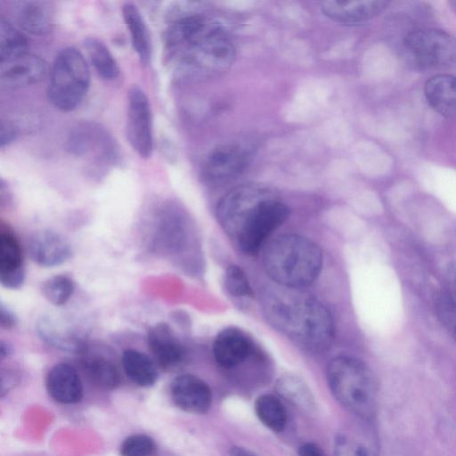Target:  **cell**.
<instances>
[{
  "label": "cell",
  "mask_w": 456,
  "mask_h": 456,
  "mask_svg": "<svg viewBox=\"0 0 456 456\" xmlns=\"http://www.w3.org/2000/svg\"><path fill=\"white\" fill-rule=\"evenodd\" d=\"M15 18L19 26L32 35L43 36L52 29L53 12L48 2L20 1L16 3Z\"/></svg>",
  "instance_id": "cell-20"
},
{
  "label": "cell",
  "mask_w": 456,
  "mask_h": 456,
  "mask_svg": "<svg viewBox=\"0 0 456 456\" xmlns=\"http://www.w3.org/2000/svg\"><path fill=\"white\" fill-rule=\"evenodd\" d=\"M265 296V310L272 322L305 348L320 352L331 343L330 313L314 297L300 289L281 287Z\"/></svg>",
  "instance_id": "cell-2"
},
{
  "label": "cell",
  "mask_w": 456,
  "mask_h": 456,
  "mask_svg": "<svg viewBox=\"0 0 456 456\" xmlns=\"http://www.w3.org/2000/svg\"><path fill=\"white\" fill-rule=\"evenodd\" d=\"M69 150L79 156L88 155L94 160L113 161L116 157L111 138L100 126L84 123L76 126L68 142Z\"/></svg>",
  "instance_id": "cell-11"
},
{
  "label": "cell",
  "mask_w": 456,
  "mask_h": 456,
  "mask_svg": "<svg viewBox=\"0 0 456 456\" xmlns=\"http://www.w3.org/2000/svg\"><path fill=\"white\" fill-rule=\"evenodd\" d=\"M74 292V283L65 275H55L46 280L42 286V294L52 305H65Z\"/></svg>",
  "instance_id": "cell-30"
},
{
  "label": "cell",
  "mask_w": 456,
  "mask_h": 456,
  "mask_svg": "<svg viewBox=\"0 0 456 456\" xmlns=\"http://www.w3.org/2000/svg\"><path fill=\"white\" fill-rule=\"evenodd\" d=\"M251 352V340L243 331L233 327L220 331L213 344L216 362L227 369L242 363Z\"/></svg>",
  "instance_id": "cell-17"
},
{
  "label": "cell",
  "mask_w": 456,
  "mask_h": 456,
  "mask_svg": "<svg viewBox=\"0 0 456 456\" xmlns=\"http://www.w3.org/2000/svg\"><path fill=\"white\" fill-rule=\"evenodd\" d=\"M49 395L62 404L78 403L83 397V384L77 370L68 363L53 366L45 379Z\"/></svg>",
  "instance_id": "cell-16"
},
{
  "label": "cell",
  "mask_w": 456,
  "mask_h": 456,
  "mask_svg": "<svg viewBox=\"0 0 456 456\" xmlns=\"http://www.w3.org/2000/svg\"><path fill=\"white\" fill-rule=\"evenodd\" d=\"M435 311L443 325L456 336V305L441 290L435 296Z\"/></svg>",
  "instance_id": "cell-33"
},
{
  "label": "cell",
  "mask_w": 456,
  "mask_h": 456,
  "mask_svg": "<svg viewBox=\"0 0 456 456\" xmlns=\"http://www.w3.org/2000/svg\"><path fill=\"white\" fill-rule=\"evenodd\" d=\"M17 323V318L14 314L3 304L0 308V324L4 329H11Z\"/></svg>",
  "instance_id": "cell-36"
},
{
  "label": "cell",
  "mask_w": 456,
  "mask_h": 456,
  "mask_svg": "<svg viewBox=\"0 0 456 456\" xmlns=\"http://www.w3.org/2000/svg\"><path fill=\"white\" fill-rule=\"evenodd\" d=\"M224 284L229 293L234 297H251L252 289L243 270L231 265L225 271Z\"/></svg>",
  "instance_id": "cell-32"
},
{
  "label": "cell",
  "mask_w": 456,
  "mask_h": 456,
  "mask_svg": "<svg viewBox=\"0 0 456 456\" xmlns=\"http://www.w3.org/2000/svg\"><path fill=\"white\" fill-rule=\"evenodd\" d=\"M249 158V151L240 143L218 146L209 153L204 163V178L211 183L228 182L243 172Z\"/></svg>",
  "instance_id": "cell-9"
},
{
  "label": "cell",
  "mask_w": 456,
  "mask_h": 456,
  "mask_svg": "<svg viewBox=\"0 0 456 456\" xmlns=\"http://www.w3.org/2000/svg\"><path fill=\"white\" fill-rule=\"evenodd\" d=\"M170 396L176 407L193 414L208 412L212 403V392L208 385L192 374L175 377L170 385Z\"/></svg>",
  "instance_id": "cell-12"
},
{
  "label": "cell",
  "mask_w": 456,
  "mask_h": 456,
  "mask_svg": "<svg viewBox=\"0 0 456 456\" xmlns=\"http://www.w3.org/2000/svg\"><path fill=\"white\" fill-rule=\"evenodd\" d=\"M184 219L178 209L172 205H165L156 219L154 247L161 253L175 254L183 247L186 240Z\"/></svg>",
  "instance_id": "cell-14"
},
{
  "label": "cell",
  "mask_w": 456,
  "mask_h": 456,
  "mask_svg": "<svg viewBox=\"0 0 456 456\" xmlns=\"http://www.w3.org/2000/svg\"><path fill=\"white\" fill-rule=\"evenodd\" d=\"M442 291L456 305V267L449 270Z\"/></svg>",
  "instance_id": "cell-34"
},
{
  "label": "cell",
  "mask_w": 456,
  "mask_h": 456,
  "mask_svg": "<svg viewBox=\"0 0 456 456\" xmlns=\"http://www.w3.org/2000/svg\"><path fill=\"white\" fill-rule=\"evenodd\" d=\"M25 280L22 252L15 235L9 230L0 232V281L7 289H20Z\"/></svg>",
  "instance_id": "cell-19"
},
{
  "label": "cell",
  "mask_w": 456,
  "mask_h": 456,
  "mask_svg": "<svg viewBox=\"0 0 456 456\" xmlns=\"http://www.w3.org/2000/svg\"><path fill=\"white\" fill-rule=\"evenodd\" d=\"M17 378L12 373H2L1 376V397H4L16 384Z\"/></svg>",
  "instance_id": "cell-38"
},
{
  "label": "cell",
  "mask_w": 456,
  "mask_h": 456,
  "mask_svg": "<svg viewBox=\"0 0 456 456\" xmlns=\"http://www.w3.org/2000/svg\"><path fill=\"white\" fill-rule=\"evenodd\" d=\"M335 456H378L373 442L366 436L343 431L336 436L334 442Z\"/></svg>",
  "instance_id": "cell-28"
},
{
  "label": "cell",
  "mask_w": 456,
  "mask_h": 456,
  "mask_svg": "<svg viewBox=\"0 0 456 456\" xmlns=\"http://www.w3.org/2000/svg\"><path fill=\"white\" fill-rule=\"evenodd\" d=\"M50 72L48 63L29 53L0 61V86L4 89H18L42 81Z\"/></svg>",
  "instance_id": "cell-10"
},
{
  "label": "cell",
  "mask_w": 456,
  "mask_h": 456,
  "mask_svg": "<svg viewBox=\"0 0 456 456\" xmlns=\"http://www.w3.org/2000/svg\"><path fill=\"white\" fill-rule=\"evenodd\" d=\"M147 340L152 354L163 369H175L183 362L185 350L167 323L153 325L148 331Z\"/></svg>",
  "instance_id": "cell-15"
},
{
  "label": "cell",
  "mask_w": 456,
  "mask_h": 456,
  "mask_svg": "<svg viewBox=\"0 0 456 456\" xmlns=\"http://www.w3.org/2000/svg\"><path fill=\"white\" fill-rule=\"evenodd\" d=\"M275 388L280 396L295 407L306 411L314 410L315 403L311 390L297 375L287 373L281 376Z\"/></svg>",
  "instance_id": "cell-24"
},
{
  "label": "cell",
  "mask_w": 456,
  "mask_h": 456,
  "mask_svg": "<svg viewBox=\"0 0 456 456\" xmlns=\"http://www.w3.org/2000/svg\"><path fill=\"white\" fill-rule=\"evenodd\" d=\"M263 260L266 273L278 286L301 289L318 277L322 254L311 240L290 233L270 241Z\"/></svg>",
  "instance_id": "cell-3"
},
{
  "label": "cell",
  "mask_w": 456,
  "mask_h": 456,
  "mask_svg": "<svg viewBox=\"0 0 456 456\" xmlns=\"http://www.w3.org/2000/svg\"><path fill=\"white\" fill-rule=\"evenodd\" d=\"M424 93L429 105L441 115L456 117V77L438 74L425 84Z\"/></svg>",
  "instance_id": "cell-21"
},
{
  "label": "cell",
  "mask_w": 456,
  "mask_h": 456,
  "mask_svg": "<svg viewBox=\"0 0 456 456\" xmlns=\"http://www.w3.org/2000/svg\"><path fill=\"white\" fill-rule=\"evenodd\" d=\"M329 387L346 410L362 419H371L377 411L378 387L370 369L352 356H338L326 369Z\"/></svg>",
  "instance_id": "cell-4"
},
{
  "label": "cell",
  "mask_w": 456,
  "mask_h": 456,
  "mask_svg": "<svg viewBox=\"0 0 456 456\" xmlns=\"http://www.w3.org/2000/svg\"><path fill=\"white\" fill-rule=\"evenodd\" d=\"M155 441L144 434H134L123 440L119 447L120 456H155Z\"/></svg>",
  "instance_id": "cell-31"
},
{
  "label": "cell",
  "mask_w": 456,
  "mask_h": 456,
  "mask_svg": "<svg viewBox=\"0 0 456 456\" xmlns=\"http://www.w3.org/2000/svg\"><path fill=\"white\" fill-rule=\"evenodd\" d=\"M388 5L383 0L324 1L322 12L330 20L342 23H359L382 12Z\"/></svg>",
  "instance_id": "cell-18"
},
{
  "label": "cell",
  "mask_w": 456,
  "mask_h": 456,
  "mask_svg": "<svg viewBox=\"0 0 456 456\" xmlns=\"http://www.w3.org/2000/svg\"><path fill=\"white\" fill-rule=\"evenodd\" d=\"M9 352H10V348L4 343V342H1V346H0V354H1V357H5L9 354Z\"/></svg>",
  "instance_id": "cell-40"
},
{
  "label": "cell",
  "mask_w": 456,
  "mask_h": 456,
  "mask_svg": "<svg viewBox=\"0 0 456 456\" xmlns=\"http://www.w3.org/2000/svg\"><path fill=\"white\" fill-rule=\"evenodd\" d=\"M404 50L419 67L444 68L456 64V38L436 28H419L407 34Z\"/></svg>",
  "instance_id": "cell-7"
},
{
  "label": "cell",
  "mask_w": 456,
  "mask_h": 456,
  "mask_svg": "<svg viewBox=\"0 0 456 456\" xmlns=\"http://www.w3.org/2000/svg\"><path fill=\"white\" fill-rule=\"evenodd\" d=\"M126 134L133 150L142 159L153 151L152 115L145 92L137 85L127 91Z\"/></svg>",
  "instance_id": "cell-8"
},
{
  "label": "cell",
  "mask_w": 456,
  "mask_h": 456,
  "mask_svg": "<svg viewBox=\"0 0 456 456\" xmlns=\"http://www.w3.org/2000/svg\"><path fill=\"white\" fill-rule=\"evenodd\" d=\"M298 456H326L322 449L315 443L307 442L300 445Z\"/></svg>",
  "instance_id": "cell-37"
},
{
  "label": "cell",
  "mask_w": 456,
  "mask_h": 456,
  "mask_svg": "<svg viewBox=\"0 0 456 456\" xmlns=\"http://www.w3.org/2000/svg\"><path fill=\"white\" fill-rule=\"evenodd\" d=\"M16 137L14 126L8 121L2 120L0 125V145L4 146L11 143Z\"/></svg>",
  "instance_id": "cell-35"
},
{
  "label": "cell",
  "mask_w": 456,
  "mask_h": 456,
  "mask_svg": "<svg viewBox=\"0 0 456 456\" xmlns=\"http://www.w3.org/2000/svg\"><path fill=\"white\" fill-rule=\"evenodd\" d=\"M122 16L134 52L142 64L149 63L151 57V38L148 26L138 7L130 2L122 6Z\"/></svg>",
  "instance_id": "cell-22"
},
{
  "label": "cell",
  "mask_w": 456,
  "mask_h": 456,
  "mask_svg": "<svg viewBox=\"0 0 456 456\" xmlns=\"http://www.w3.org/2000/svg\"><path fill=\"white\" fill-rule=\"evenodd\" d=\"M84 45L92 65L102 78L110 80L118 76V62L104 42L95 37H88Z\"/></svg>",
  "instance_id": "cell-25"
},
{
  "label": "cell",
  "mask_w": 456,
  "mask_h": 456,
  "mask_svg": "<svg viewBox=\"0 0 456 456\" xmlns=\"http://www.w3.org/2000/svg\"><path fill=\"white\" fill-rule=\"evenodd\" d=\"M87 376L101 388L112 390L120 384V376L116 366L108 359L95 356L85 360Z\"/></svg>",
  "instance_id": "cell-27"
},
{
  "label": "cell",
  "mask_w": 456,
  "mask_h": 456,
  "mask_svg": "<svg viewBox=\"0 0 456 456\" xmlns=\"http://www.w3.org/2000/svg\"><path fill=\"white\" fill-rule=\"evenodd\" d=\"M235 48L222 28L214 22L176 57L186 74L209 77L226 71L233 63Z\"/></svg>",
  "instance_id": "cell-6"
},
{
  "label": "cell",
  "mask_w": 456,
  "mask_h": 456,
  "mask_svg": "<svg viewBox=\"0 0 456 456\" xmlns=\"http://www.w3.org/2000/svg\"><path fill=\"white\" fill-rule=\"evenodd\" d=\"M230 456H257L248 449L233 446L230 450Z\"/></svg>",
  "instance_id": "cell-39"
},
{
  "label": "cell",
  "mask_w": 456,
  "mask_h": 456,
  "mask_svg": "<svg viewBox=\"0 0 456 456\" xmlns=\"http://www.w3.org/2000/svg\"><path fill=\"white\" fill-rule=\"evenodd\" d=\"M49 77L48 99L61 111L75 110L89 90L90 69L84 55L75 47H65L56 54Z\"/></svg>",
  "instance_id": "cell-5"
},
{
  "label": "cell",
  "mask_w": 456,
  "mask_h": 456,
  "mask_svg": "<svg viewBox=\"0 0 456 456\" xmlns=\"http://www.w3.org/2000/svg\"><path fill=\"white\" fill-rule=\"evenodd\" d=\"M122 365L127 378L139 387H151L158 379V370L155 363L141 351L136 349L124 351Z\"/></svg>",
  "instance_id": "cell-23"
},
{
  "label": "cell",
  "mask_w": 456,
  "mask_h": 456,
  "mask_svg": "<svg viewBox=\"0 0 456 456\" xmlns=\"http://www.w3.org/2000/svg\"><path fill=\"white\" fill-rule=\"evenodd\" d=\"M28 249L31 259L44 267L60 265L72 254L69 242L62 235L53 231L34 233L28 240Z\"/></svg>",
  "instance_id": "cell-13"
},
{
  "label": "cell",
  "mask_w": 456,
  "mask_h": 456,
  "mask_svg": "<svg viewBox=\"0 0 456 456\" xmlns=\"http://www.w3.org/2000/svg\"><path fill=\"white\" fill-rule=\"evenodd\" d=\"M28 39L10 21L0 20V61L28 53Z\"/></svg>",
  "instance_id": "cell-29"
},
{
  "label": "cell",
  "mask_w": 456,
  "mask_h": 456,
  "mask_svg": "<svg viewBox=\"0 0 456 456\" xmlns=\"http://www.w3.org/2000/svg\"><path fill=\"white\" fill-rule=\"evenodd\" d=\"M258 419L270 430L280 433L287 424V412L281 400L273 395H262L255 402Z\"/></svg>",
  "instance_id": "cell-26"
},
{
  "label": "cell",
  "mask_w": 456,
  "mask_h": 456,
  "mask_svg": "<svg viewBox=\"0 0 456 456\" xmlns=\"http://www.w3.org/2000/svg\"><path fill=\"white\" fill-rule=\"evenodd\" d=\"M289 215L288 206L273 188L256 183L232 189L216 208L224 231L248 255H256Z\"/></svg>",
  "instance_id": "cell-1"
}]
</instances>
